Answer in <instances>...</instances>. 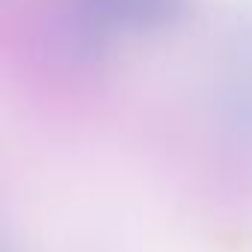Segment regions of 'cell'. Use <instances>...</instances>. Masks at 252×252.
Listing matches in <instances>:
<instances>
[{
	"label": "cell",
	"mask_w": 252,
	"mask_h": 252,
	"mask_svg": "<svg viewBox=\"0 0 252 252\" xmlns=\"http://www.w3.org/2000/svg\"><path fill=\"white\" fill-rule=\"evenodd\" d=\"M80 6L104 27L160 30L190 12V0H80Z\"/></svg>",
	"instance_id": "1"
}]
</instances>
